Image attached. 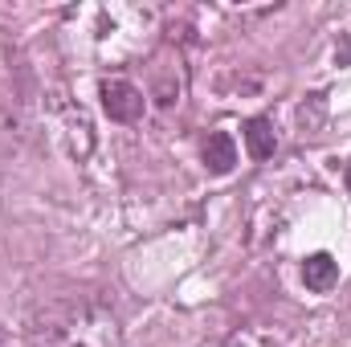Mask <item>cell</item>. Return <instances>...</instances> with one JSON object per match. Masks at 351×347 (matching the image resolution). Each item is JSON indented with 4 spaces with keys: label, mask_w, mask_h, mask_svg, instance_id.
<instances>
[{
    "label": "cell",
    "mask_w": 351,
    "mask_h": 347,
    "mask_svg": "<svg viewBox=\"0 0 351 347\" xmlns=\"http://www.w3.org/2000/svg\"><path fill=\"white\" fill-rule=\"evenodd\" d=\"M335 62L339 66H351V37H343V45L335 49Z\"/></svg>",
    "instance_id": "obj_6"
},
{
    "label": "cell",
    "mask_w": 351,
    "mask_h": 347,
    "mask_svg": "<svg viewBox=\"0 0 351 347\" xmlns=\"http://www.w3.org/2000/svg\"><path fill=\"white\" fill-rule=\"evenodd\" d=\"M302 282H306V290H315V294L335 290V282H339V261L331 258V254H311V258L302 261Z\"/></svg>",
    "instance_id": "obj_3"
},
{
    "label": "cell",
    "mask_w": 351,
    "mask_h": 347,
    "mask_svg": "<svg viewBox=\"0 0 351 347\" xmlns=\"http://www.w3.org/2000/svg\"><path fill=\"white\" fill-rule=\"evenodd\" d=\"M343 184H348V192H351V164H348V172H343Z\"/></svg>",
    "instance_id": "obj_7"
},
{
    "label": "cell",
    "mask_w": 351,
    "mask_h": 347,
    "mask_svg": "<svg viewBox=\"0 0 351 347\" xmlns=\"http://www.w3.org/2000/svg\"><path fill=\"white\" fill-rule=\"evenodd\" d=\"M233 164H237V143H233V135H229V131H213V135L204 139V168L213 176H229Z\"/></svg>",
    "instance_id": "obj_2"
},
{
    "label": "cell",
    "mask_w": 351,
    "mask_h": 347,
    "mask_svg": "<svg viewBox=\"0 0 351 347\" xmlns=\"http://www.w3.org/2000/svg\"><path fill=\"white\" fill-rule=\"evenodd\" d=\"M102 110L114 123H135L143 115V90L131 82H102Z\"/></svg>",
    "instance_id": "obj_1"
},
{
    "label": "cell",
    "mask_w": 351,
    "mask_h": 347,
    "mask_svg": "<svg viewBox=\"0 0 351 347\" xmlns=\"http://www.w3.org/2000/svg\"><path fill=\"white\" fill-rule=\"evenodd\" d=\"M323 110H327V106H323V94H311V110L302 106V131H315L319 119H323Z\"/></svg>",
    "instance_id": "obj_5"
},
{
    "label": "cell",
    "mask_w": 351,
    "mask_h": 347,
    "mask_svg": "<svg viewBox=\"0 0 351 347\" xmlns=\"http://www.w3.org/2000/svg\"><path fill=\"white\" fill-rule=\"evenodd\" d=\"M241 135H245L250 160H269L274 147H278V135H274V123H269V119H250V123L241 127Z\"/></svg>",
    "instance_id": "obj_4"
}]
</instances>
